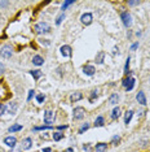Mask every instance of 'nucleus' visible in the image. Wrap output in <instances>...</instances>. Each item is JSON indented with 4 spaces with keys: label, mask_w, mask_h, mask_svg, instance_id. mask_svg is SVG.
Returning a JSON list of instances; mask_svg holds the SVG:
<instances>
[{
    "label": "nucleus",
    "mask_w": 150,
    "mask_h": 152,
    "mask_svg": "<svg viewBox=\"0 0 150 152\" xmlns=\"http://www.w3.org/2000/svg\"><path fill=\"white\" fill-rule=\"evenodd\" d=\"M34 30H35L36 34H45V33H49L50 27L47 22H39L34 26Z\"/></svg>",
    "instance_id": "nucleus-1"
},
{
    "label": "nucleus",
    "mask_w": 150,
    "mask_h": 152,
    "mask_svg": "<svg viewBox=\"0 0 150 152\" xmlns=\"http://www.w3.org/2000/svg\"><path fill=\"white\" fill-rule=\"evenodd\" d=\"M12 54H13V48L9 44L4 46V47L0 50V56L4 57V59H9V57L12 56Z\"/></svg>",
    "instance_id": "nucleus-2"
},
{
    "label": "nucleus",
    "mask_w": 150,
    "mask_h": 152,
    "mask_svg": "<svg viewBox=\"0 0 150 152\" xmlns=\"http://www.w3.org/2000/svg\"><path fill=\"white\" fill-rule=\"evenodd\" d=\"M120 18H122V21H123V25L125 26V27H129L131 26V23H132V17H131V14H129V12H123L122 14H120Z\"/></svg>",
    "instance_id": "nucleus-3"
},
{
    "label": "nucleus",
    "mask_w": 150,
    "mask_h": 152,
    "mask_svg": "<svg viewBox=\"0 0 150 152\" xmlns=\"http://www.w3.org/2000/svg\"><path fill=\"white\" fill-rule=\"evenodd\" d=\"M135 82H136V79H135L133 77H127V78L123 81V86L125 87V90H127V91H131L132 88H133V86H135Z\"/></svg>",
    "instance_id": "nucleus-4"
},
{
    "label": "nucleus",
    "mask_w": 150,
    "mask_h": 152,
    "mask_svg": "<svg viewBox=\"0 0 150 152\" xmlns=\"http://www.w3.org/2000/svg\"><path fill=\"white\" fill-rule=\"evenodd\" d=\"M86 115V109L83 107H76L74 109V118L75 120H82Z\"/></svg>",
    "instance_id": "nucleus-5"
},
{
    "label": "nucleus",
    "mask_w": 150,
    "mask_h": 152,
    "mask_svg": "<svg viewBox=\"0 0 150 152\" xmlns=\"http://www.w3.org/2000/svg\"><path fill=\"white\" fill-rule=\"evenodd\" d=\"M4 144H7L8 147H11V148H14L17 144V139L16 137H13V135H9V137H7L5 139H4Z\"/></svg>",
    "instance_id": "nucleus-6"
},
{
    "label": "nucleus",
    "mask_w": 150,
    "mask_h": 152,
    "mask_svg": "<svg viewBox=\"0 0 150 152\" xmlns=\"http://www.w3.org/2000/svg\"><path fill=\"white\" fill-rule=\"evenodd\" d=\"M92 20H93V17H92L91 13H84V14H82V17H80V21L83 25H91Z\"/></svg>",
    "instance_id": "nucleus-7"
},
{
    "label": "nucleus",
    "mask_w": 150,
    "mask_h": 152,
    "mask_svg": "<svg viewBox=\"0 0 150 152\" xmlns=\"http://www.w3.org/2000/svg\"><path fill=\"white\" fill-rule=\"evenodd\" d=\"M52 120H53V112L52 110H47V112H44V122L47 124V126H50Z\"/></svg>",
    "instance_id": "nucleus-8"
},
{
    "label": "nucleus",
    "mask_w": 150,
    "mask_h": 152,
    "mask_svg": "<svg viewBox=\"0 0 150 152\" xmlns=\"http://www.w3.org/2000/svg\"><path fill=\"white\" fill-rule=\"evenodd\" d=\"M136 100L137 103H140L141 105H146V98H145V94L142 91H139L136 95Z\"/></svg>",
    "instance_id": "nucleus-9"
},
{
    "label": "nucleus",
    "mask_w": 150,
    "mask_h": 152,
    "mask_svg": "<svg viewBox=\"0 0 150 152\" xmlns=\"http://www.w3.org/2000/svg\"><path fill=\"white\" fill-rule=\"evenodd\" d=\"M60 51H61L62 56H65V57H70V56H71V48H70V46H62Z\"/></svg>",
    "instance_id": "nucleus-10"
},
{
    "label": "nucleus",
    "mask_w": 150,
    "mask_h": 152,
    "mask_svg": "<svg viewBox=\"0 0 150 152\" xmlns=\"http://www.w3.org/2000/svg\"><path fill=\"white\" fill-rule=\"evenodd\" d=\"M83 72L87 74V76H93L95 72H96V69H95L93 65H86V66L83 68Z\"/></svg>",
    "instance_id": "nucleus-11"
},
{
    "label": "nucleus",
    "mask_w": 150,
    "mask_h": 152,
    "mask_svg": "<svg viewBox=\"0 0 150 152\" xmlns=\"http://www.w3.org/2000/svg\"><path fill=\"white\" fill-rule=\"evenodd\" d=\"M31 146H33V141H31V138H25L22 141V144H21L22 149H30Z\"/></svg>",
    "instance_id": "nucleus-12"
},
{
    "label": "nucleus",
    "mask_w": 150,
    "mask_h": 152,
    "mask_svg": "<svg viewBox=\"0 0 150 152\" xmlns=\"http://www.w3.org/2000/svg\"><path fill=\"white\" fill-rule=\"evenodd\" d=\"M33 62H34V65H38V66H40V65L44 64V59H43L42 56H39V55H35V56L33 57Z\"/></svg>",
    "instance_id": "nucleus-13"
},
{
    "label": "nucleus",
    "mask_w": 150,
    "mask_h": 152,
    "mask_svg": "<svg viewBox=\"0 0 150 152\" xmlns=\"http://www.w3.org/2000/svg\"><path fill=\"white\" fill-rule=\"evenodd\" d=\"M132 117H133V110H128V112L124 115V124L125 125L129 124L131 120H132Z\"/></svg>",
    "instance_id": "nucleus-14"
},
{
    "label": "nucleus",
    "mask_w": 150,
    "mask_h": 152,
    "mask_svg": "<svg viewBox=\"0 0 150 152\" xmlns=\"http://www.w3.org/2000/svg\"><path fill=\"white\" fill-rule=\"evenodd\" d=\"M106 148H108V146H106V143H97L95 147L96 152H105Z\"/></svg>",
    "instance_id": "nucleus-15"
},
{
    "label": "nucleus",
    "mask_w": 150,
    "mask_h": 152,
    "mask_svg": "<svg viewBox=\"0 0 150 152\" xmlns=\"http://www.w3.org/2000/svg\"><path fill=\"white\" fill-rule=\"evenodd\" d=\"M104 59H105V52L100 51V52L96 55V62H97V64H102V62H104Z\"/></svg>",
    "instance_id": "nucleus-16"
},
{
    "label": "nucleus",
    "mask_w": 150,
    "mask_h": 152,
    "mask_svg": "<svg viewBox=\"0 0 150 152\" xmlns=\"http://www.w3.org/2000/svg\"><path fill=\"white\" fill-rule=\"evenodd\" d=\"M118 101H119V95H118V94H113V95L110 96V99H109V103H110V104H117Z\"/></svg>",
    "instance_id": "nucleus-17"
},
{
    "label": "nucleus",
    "mask_w": 150,
    "mask_h": 152,
    "mask_svg": "<svg viewBox=\"0 0 150 152\" xmlns=\"http://www.w3.org/2000/svg\"><path fill=\"white\" fill-rule=\"evenodd\" d=\"M7 109H8V112L9 113H16V110H17V103H9L8 104V107H7Z\"/></svg>",
    "instance_id": "nucleus-18"
},
{
    "label": "nucleus",
    "mask_w": 150,
    "mask_h": 152,
    "mask_svg": "<svg viewBox=\"0 0 150 152\" xmlns=\"http://www.w3.org/2000/svg\"><path fill=\"white\" fill-rule=\"evenodd\" d=\"M120 116V109L119 108H114V109H113V112H111V118H113V120H115V118H118Z\"/></svg>",
    "instance_id": "nucleus-19"
},
{
    "label": "nucleus",
    "mask_w": 150,
    "mask_h": 152,
    "mask_svg": "<svg viewBox=\"0 0 150 152\" xmlns=\"http://www.w3.org/2000/svg\"><path fill=\"white\" fill-rule=\"evenodd\" d=\"M82 98H83V95L80 92H75V94H72L70 99H71V101H79Z\"/></svg>",
    "instance_id": "nucleus-20"
},
{
    "label": "nucleus",
    "mask_w": 150,
    "mask_h": 152,
    "mask_svg": "<svg viewBox=\"0 0 150 152\" xmlns=\"http://www.w3.org/2000/svg\"><path fill=\"white\" fill-rule=\"evenodd\" d=\"M104 125V117L102 116H98L97 118H96V121H95V126L96 127H100Z\"/></svg>",
    "instance_id": "nucleus-21"
},
{
    "label": "nucleus",
    "mask_w": 150,
    "mask_h": 152,
    "mask_svg": "<svg viewBox=\"0 0 150 152\" xmlns=\"http://www.w3.org/2000/svg\"><path fill=\"white\" fill-rule=\"evenodd\" d=\"M30 73H31V76L34 77V79H39L40 77H42V74H43L42 70H31Z\"/></svg>",
    "instance_id": "nucleus-22"
},
{
    "label": "nucleus",
    "mask_w": 150,
    "mask_h": 152,
    "mask_svg": "<svg viewBox=\"0 0 150 152\" xmlns=\"http://www.w3.org/2000/svg\"><path fill=\"white\" fill-rule=\"evenodd\" d=\"M8 130H9V133H16V131L22 130V126H21V125H13V126H11Z\"/></svg>",
    "instance_id": "nucleus-23"
},
{
    "label": "nucleus",
    "mask_w": 150,
    "mask_h": 152,
    "mask_svg": "<svg viewBox=\"0 0 150 152\" xmlns=\"http://www.w3.org/2000/svg\"><path fill=\"white\" fill-rule=\"evenodd\" d=\"M64 138V134H62V133H54V134H53V139H54L56 142H58V141H61V139Z\"/></svg>",
    "instance_id": "nucleus-24"
},
{
    "label": "nucleus",
    "mask_w": 150,
    "mask_h": 152,
    "mask_svg": "<svg viewBox=\"0 0 150 152\" xmlns=\"http://www.w3.org/2000/svg\"><path fill=\"white\" fill-rule=\"evenodd\" d=\"M72 4H74V1H71V0H67V1H65V3L62 4L61 9H62V11H65V9H67L70 5H72Z\"/></svg>",
    "instance_id": "nucleus-25"
},
{
    "label": "nucleus",
    "mask_w": 150,
    "mask_h": 152,
    "mask_svg": "<svg viewBox=\"0 0 150 152\" xmlns=\"http://www.w3.org/2000/svg\"><path fill=\"white\" fill-rule=\"evenodd\" d=\"M88 129H89V124H87V122H86V124H84L83 126H82L80 129H79V134H83V133H84V131H87Z\"/></svg>",
    "instance_id": "nucleus-26"
},
{
    "label": "nucleus",
    "mask_w": 150,
    "mask_h": 152,
    "mask_svg": "<svg viewBox=\"0 0 150 152\" xmlns=\"http://www.w3.org/2000/svg\"><path fill=\"white\" fill-rule=\"evenodd\" d=\"M129 72V57H127V61H125V65H124V73L127 74Z\"/></svg>",
    "instance_id": "nucleus-27"
},
{
    "label": "nucleus",
    "mask_w": 150,
    "mask_h": 152,
    "mask_svg": "<svg viewBox=\"0 0 150 152\" xmlns=\"http://www.w3.org/2000/svg\"><path fill=\"white\" fill-rule=\"evenodd\" d=\"M45 99V96L43 95V94H39V95H36V100H38V103H43Z\"/></svg>",
    "instance_id": "nucleus-28"
},
{
    "label": "nucleus",
    "mask_w": 150,
    "mask_h": 152,
    "mask_svg": "<svg viewBox=\"0 0 150 152\" xmlns=\"http://www.w3.org/2000/svg\"><path fill=\"white\" fill-rule=\"evenodd\" d=\"M64 18H65V14H61V16H58V18L56 20V25H60V23L64 21Z\"/></svg>",
    "instance_id": "nucleus-29"
},
{
    "label": "nucleus",
    "mask_w": 150,
    "mask_h": 152,
    "mask_svg": "<svg viewBox=\"0 0 150 152\" xmlns=\"http://www.w3.org/2000/svg\"><path fill=\"white\" fill-rule=\"evenodd\" d=\"M5 110H7V107L4 104H0V116H3L4 113H5Z\"/></svg>",
    "instance_id": "nucleus-30"
},
{
    "label": "nucleus",
    "mask_w": 150,
    "mask_h": 152,
    "mask_svg": "<svg viewBox=\"0 0 150 152\" xmlns=\"http://www.w3.org/2000/svg\"><path fill=\"white\" fill-rule=\"evenodd\" d=\"M97 96H98V95H97V91L95 90V91H92V94H91V96H89V99H91V101H92V100H95Z\"/></svg>",
    "instance_id": "nucleus-31"
},
{
    "label": "nucleus",
    "mask_w": 150,
    "mask_h": 152,
    "mask_svg": "<svg viewBox=\"0 0 150 152\" xmlns=\"http://www.w3.org/2000/svg\"><path fill=\"white\" fill-rule=\"evenodd\" d=\"M119 141H120L119 137H113V139H111V143H113V144H117Z\"/></svg>",
    "instance_id": "nucleus-32"
},
{
    "label": "nucleus",
    "mask_w": 150,
    "mask_h": 152,
    "mask_svg": "<svg viewBox=\"0 0 150 152\" xmlns=\"http://www.w3.org/2000/svg\"><path fill=\"white\" fill-rule=\"evenodd\" d=\"M34 92H35V91H34V90H30V91H29V96H27V100H30V99L33 98Z\"/></svg>",
    "instance_id": "nucleus-33"
},
{
    "label": "nucleus",
    "mask_w": 150,
    "mask_h": 152,
    "mask_svg": "<svg viewBox=\"0 0 150 152\" xmlns=\"http://www.w3.org/2000/svg\"><path fill=\"white\" fill-rule=\"evenodd\" d=\"M40 43H42L43 46H49L50 44V43L48 42V40H45V39H42V40H40Z\"/></svg>",
    "instance_id": "nucleus-34"
},
{
    "label": "nucleus",
    "mask_w": 150,
    "mask_h": 152,
    "mask_svg": "<svg viewBox=\"0 0 150 152\" xmlns=\"http://www.w3.org/2000/svg\"><path fill=\"white\" fill-rule=\"evenodd\" d=\"M4 69H5V66H4V65L1 64V62H0V76H1V74H3Z\"/></svg>",
    "instance_id": "nucleus-35"
},
{
    "label": "nucleus",
    "mask_w": 150,
    "mask_h": 152,
    "mask_svg": "<svg viewBox=\"0 0 150 152\" xmlns=\"http://www.w3.org/2000/svg\"><path fill=\"white\" fill-rule=\"evenodd\" d=\"M128 4H129V5H139L140 1H128Z\"/></svg>",
    "instance_id": "nucleus-36"
},
{
    "label": "nucleus",
    "mask_w": 150,
    "mask_h": 152,
    "mask_svg": "<svg viewBox=\"0 0 150 152\" xmlns=\"http://www.w3.org/2000/svg\"><path fill=\"white\" fill-rule=\"evenodd\" d=\"M137 47H139V43H135V44H132V47H131V50L133 51V50H136Z\"/></svg>",
    "instance_id": "nucleus-37"
},
{
    "label": "nucleus",
    "mask_w": 150,
    "mask_h": 152,
    "mask_svg": "<svg viewBox=\"0 0 150 152\" xmlns=\"http://www.w3.org/2000/svg\"><path fill=\"white\" fill-rule=\"evenodd\" d=\"M8 5V1H0V7H7Z\"/></svg>",
    "instance_id": "nucleus-38"
},
{
    "label": "nucleus",
    "mask_w": 150,
    "mask_h": 152,
    "mask_svg": "<svg viewBox=\"0 0 150 152\" xmlns=\"http://www.w3.org/2000/svg\"><path fill=\"white\" fill-rule=\"evenodd\" d=\"M43 152H52V149H50V148H44V149H43Z\"/></svg>",
    "instance_id": "nucleus-39"
},
{
    "label": "nucleus",
    "mask_w": 150,
    "mask_h": 152,
    "mask_svg": "<svg viewBox=\"0 0 150 152\" xmlns=\"http://www.w3.org/2000/svg\"><path fill=\"white\" fill-rule=\"evenodd\" d=\"M65 152H74V149H72V148H67Z\"/></svg>",
    "instance_id": "nucleus-40"
},
{
    "label": "nucleus",
    "mask_w": 150,
    "mask_h": 152,
    "mask_svg": "<svg viewBox=\"0 0 150 152\" xmlns=\"http://www.w3.org/2000/svg\"><path fill=\"white\" fill-rule=\"evenodd\" d=\"M58 129H60V130H62V129H67V126H58Z\"/></svg>",
    "instance_id": "nucleus-41"
},
{
    "label": "nucleus",
    "mask_w": 150,
    "mask_h": 152,
    "mask_svg": "<svg viewBox=\"0 0 150 152\" xmlns=\"http://www.w3.org/2000/svg\"><path fill=\"white\" fill-rule=\"evenodd\" d=\"M12 152H20V151H12Z\"/></svg>",
    "instance_id": "nucleus-42"
}]
</instances>
